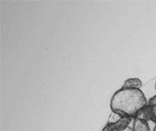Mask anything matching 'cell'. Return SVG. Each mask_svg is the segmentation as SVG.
Returning a JSON list of instances; mask_svg holds the SVG:
<instances>
[{"label":"cell","mask_w":156,"mask_h":131,"mask_svg":"<svg viewBox=\"0 0 156 131\" xmlns=\"http://www.w3.org/2000/svg\"><path fill=\"white\" fill-rule=\"evenodd\" d=\"M148 104V100L140 89L123 88L117 90L110 101V109L112 113L121 118H136L144 107Z\"/></svg>","instance_id":"cell-1"},{"label":"cell","mask_w":156,"mask_h":131,"mask_svg":"<svg viewBox=\"0 0 156 131\" xmlns=\"http://www.w3.org/2000/svg\"><path fill=\"white\" fill-rule=\"evenodd\" d=\"M134 118H121L112 113L111 118L105 125L102 131H125L129 126L133 123Z\"/></svg>","instance_id":"cell-2"},{"label":"cell","mask_w":156,"mask_h":131,"mask_svg":"<svg viewBox=\"0 0 156 131\" xmlns=\"http://www.w3.org/2000/svg\"><path fill=\"white\" fill-rule=\"evenodd\" d=\"M136 118H140L145 121H152L156 125V95L151 97L148 100V104L146 107L139 111Z\"/></svg>","instance_id":"cell-3"},{"label":"cell","mask_w":156,"mask_h":131,"mask_svg":"<svg viewBox=\"0 0 156 131\" xmlns=\"http://www.w3.org/2000/svg\"><path fill=\"white\" fill-rule=\"evenodd\" d=\"M143 86V82L138 77H131L128 78L123 84V88L128 89H140V87Z\"/></svg>","instance_id":"cell-4"},{"label":"cell","mask_w":156,"mask_h":131,"mask_svg":"<svg viewBox=\"0 0 156 131\" xmlns=\"http://www.w3.org/2000/svg\"><path fill=\"white\" fill-rule=\"evenodd\" d=\"M133 121H134V120H133ZM125 131H134V128H133V123H132V124H131V125L129 126V127L127 128Z\"/></svg>","instance_id":"cell-5"},{"label":"cell","mask_w":156,"mask_h":131,"mask_svg":"<svg viewBox=\"0 0 156 131\" xmlns=\"http://www.w3.org/2000/svg\"><path fill=\"white\" fill-rule=\"evenodd\" d=\"M152 131H156V125L154 126V128H153V130Z\"/></svg>","instance_id":"cell-6"},{"label":"cell","mask_w":156,"mask_h":131,"mask_svg":"<svg viewBox=\"0 0 156 131\" xmlns=\"http://www.w3.org/2000/svg\"><path fill=\"white\" fill-rule=\"evenodd\" d=\"M155 90H156V83H155Z\"/></svg>","instance_id":"cell-7"}]
</instances>
